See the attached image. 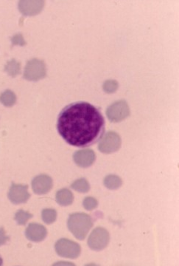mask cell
<instances>
[{"mask_svg":"<svg viewBox=\"0 0 179 266\" xmlns=\"http://www.w3.org/2000/svg\"><path fill=\"white\" fill-rule=\"evenodd\" d=\"M57 129L69 144L86 147L102 138L105 119L99 109L89 103L79 101L69 104L61 110Z\"/></svg>","mask_w":179,"mask_h":266,"instance_id":"cell-1","label":"cell"},{"mask_svg":"<svg viewBox=\"0 0 179 266\" xmlns=\"http://www.w3.org/2000/svg\"><path fill=\"white\" fill-rule=\"evenodd\" d=\"M67 226L75 238L83 240L93 226V220L86 213L72 214L69 217Z\"/></svg>","mask_w":179,"mask_h":266,"instance_id":"cell-2","label":"cell"},{"mask_svg":"<svg viewBox=\"0 0 179 266\" xmlns=\"http://www.w3.org/2000/svg\"><path fill=\"white\" fill-rule=\"evenodd\" d=\"M56 253L61 258L76 259L80 256L81 248L72 240L68 239H60L55 245Z\"/></svg>","mask_w":179,"mask_h":266,"instance_id":"cell-3","label":"cell"},{"mask_svg":"<svg viewBox=\"0 0 179 266\" xmlns=\"http://www.w3.org/2000/svg\"><path fill=\"white\" fill-rule=\"evenodd\" d=\"M110 241V234L106 228H95L88 239V246L92 250L100 252L107 247Z\"/></svg>","mask_w":179,"mask_h":266,"instance_id":"cell-4","label":"cell"},{"mask_svg":"<svg viewBox=\"0 0 179 266\" xmlns=\"http://www.w3.org/2000/svg\"><path fill=\"white\" fill-rule=\"evenodd\" d=\"M46 76V66L43 61L34 59L27 63L24 78L27 80L38 81Z\"/></svg>","mask_w":179,"mask_h":266,"instance_id":"cell-5","label":"cell"},{"mask_svg":"<svg viewBox=\"0 0 179 266\" xmlns=\"http://www.w3.org/2000/svg\"><path fill=\"white\" fill-rule=\"evenodd\" d=\"M122 143L120 137L117 133L109 131L101 139L98 149L103 153L111 154L117 152Z\"/></svg>","mask_w":179,"mask_h":266,"instance_id":"cell-6","label":"cell"},{"mask_svg":"<svg viewBox=\"0 0 179 266\" xmlns=\"http://www.w3.org/2000/svg\"><path fill=\"white\" fill-rule=\"evenodd\" d=\"M107 115L110 122L114 123L122 122L129 116V107L123 100L116 101L107 109Z\"/></svg>","mask_w":179,"mask_h":266,"instance_id":"cell-7","label":"cell"},{"mask_svg":"<svg viewBox=\"0 0 179 266\" xmlns=\"http://www.w3.org/2000/svg\"><path fill=\"white\" fill-rule=\"evenodd\" d=\"M30 197L31 195L28 192V186L27 185L12 183L8 192V198L13 204L26 203Z\"/></svg>","mask_w":179,"mask_h":266,"instance_id":"cell-8","label":"cell"},{"mask_svg":"<svg viewBox=\"0 0 179 266\" xmlns=\"http://www.w3.org/2000/svg\"><path fill=\"white\" fill-rule=\"evenodd\" d=\"M53 186V179L47 175H40L34 177L32 181V189L36 195L48 193Z\"/></svg>","mask_w":179,"mask_h":266,"instance_id":"cell-9","label":"cell"},{"mask_svg":"<svg viewBox=\"0 0 179 266\" xmlns=\"http://www.w3.org/2000/svg\"><path fill=\"white\" fill-rule=\"evenodd\" d=\"M73 159L78 167L87 168L95 163L96 160V155L92 149H81L74 152Z\"/></svg>","mask_w":179,"mask_h":266,"instance_id":"cell-10","label":"cell"},{"mask_svg":"<svg viewBox=\"0 0 179 266\" xmlns=\"http://www.w3.org/2000/svg\"><path fill=\"white\" fill-rule=\"evenodd\" d=\"M47 235V228L41 224L31 223L25 231L27 238L34 243L43 241Z\"/></svg>","mask_w":179,"mask_h":266,"instance_id":"cell-11","label":"cell"},{"mask_svg":"<svg viewBox=\"0 0 179 266\" xmlns=\"http://www.w3.org/2000/svg\"><path fill=\"white\" fill-rule=\"evenodd\" d=\"M44 1H22L19 2V8L25 15H35L39 13L44 7Z\"/></svg>","mask_w":179,"mask_h":266,"instance_id":"cell-12","label":"cell"},{"mask_svg":"<svg viewBox=\"0 0 179 266\" xmlns=\"http://www.w3.org/2000/svg\"><path fill=\"white\" fill-rule=\"evenodd\" d=\"M56 202L61 206H68L74 201V195L68 189H61L56 194Z\"/></svg>","mask_w":179,"mask_h":266,"instance_id":"cell-13","label":"cell"},{"mask_svg":"<svg viewBox=\"0 0 179 266\" xmlns=\"http://www.w3.org/2000/svg\"><path fill=\"white\" fill-rule=\"evenodd\" d=\"M104 185L110 190H116L122 186V180L119 176L110 175L104 179Z\"/></svg>","mask_w":179,"mask_h":266,"instance_id":"cell-14","label":"cell"},{"mask_svg":"<svg viewBox=\"0 0 179 266\" xmlns=\"http://www.w3.org/2000/svg\"><path fill=\"white\" fill-rule=\"evenodd\" d=\"M16 101V95L10 89H7L0 95V102L5 107H11L13 104H15Z\"/></svg>","mask_w":179,"mask_h":266,"instance_id":"cell-15","label":"cell"},{"mask_svg":"<svg viewBox=\"0 0 179 266\" xmlns=\"http://www.w3.org/2000/svg\"><path fill=\"white\" fill-rule=\"evenodd\" d=\"M71 188L80 193H86L90 190V185L86 179L80 178L73 182Z\"/></svg>","mask_w":179,"mask_h":266,"instance_id":"cell-16","label":"cell"},{"mask_svg":"<svg viewBox=\"0 0 179 266\" xmlns=\"http://www.w3.org/2000/svg\"><path fill=\"white\" fill-rule=\"evenodd\" d=\"M41 218L46 224L53 223L57 219V212L53 209H45L41 212Z\"/></svg>","mask_w":179,"mask_h":266,"instance_id":"cell-17","label":"cell"},{"mask_svg":"<svg viewBox=\"0 0 179 266\" xmlns=\"http://www.w3.org/2000/svg\"><path fill=\"white\" fill-rule=\"evenodd\" d=\"M4 70L12 77H15L20 73L21 66L19 62H16L15 59L7 62V65L4 67Z\"/></svg>","mask_w":179,"mask_h":266,"instance_id":"cell-18","label":"cell"},{"mask_svg":"<svg viewBox=\"0 0 179 266\" xmlns=\"http://www.w3.org/2000/svg\"><path fill=\"white\" fill-rule=\"evenodd\" d=\"M32 218V214H30L29 212L24 210H19L15 215L14 219L17 222L18 225H25Z\"/></svg>","mask_w":179,"mask_h":266,"instance_id":"cell-19","label":"cell"},{"mask_svg":"<svg viewBox=\"0 0 179 266\" xmlns=\"http://www.w3.org/2000/svg\"><path fill=\"white\" fill-rule=\"evenodd\" d=\"M83 206L87 211H92L98 206V201L92 197H87L83 201Z\"/></svg>","mask_w":179,"mask_h":266,"instance_id":"cell-20","label":"cell"},{"mask_svg":"<svg viewBox=\"0 0 179 266\" xmlns=\"http://www.w3.org/2000/svg\"><path fill=\"white\" fill-rule=\"evenodd\" d=\"M104 91L108 93H112L115 92L118 88V83L115 80H108L104 84Z\"/></svg>","mask_w":179,"mask_h":266,"instance_id":"cell-21","label":"cell"},{"mask_svg":"<svg viewBox=\"0 0 179 266\" xmlns=\"http://www.w3.org/2000/svg\"><path fill=\"white\" fill-rule=\"evenodd\" d=\"M12 43H13V45L15 44H19V45L23 46L25 44V41L24 40L22 34H19L15 35L13 38L11 39Z\"/></svg>","mask_w":179,"mask_h":266,"instance_id":"cell-22","label":"cell"},{"mask_svg":"<svg viewBox=\"0 0 179 266\" xmlns=\"http://www.w3.org/2000/svg\"><path fill=\"white\" fill-rule=\"evenodd\" d=\"M8 240L9 237L6 235L5 231H4V228H0V246L5 244Z\"/></svg>","mask_w":179,"mask_h":266,"instance_id":"cell-23","label":"cell"},{"mask_svg":"<svg viewBox=\"0 0 179 266\" xmlns=\"http://www.w3.org/2000/svg\"><path fill=\"white\" fill-rule=\"evenodd\" d=\"M52 266H76L72 263L65 262V261H60V262L56 263Z\"/></svg>","mask_w":179,"mask_h":266,"instance_id":"cell-24","label":"cell"},{"mask_svg":"<svg viewBox=\"0 0 179 266\" xmlns=\"http://www.w3.org/2000/svg\"><path fill=\"white\" fill-rule=\"evenodd\" d=\"M85 266H100L97 265V264H87V265H86Z\"/></svg>","mask_w":179,"mask_h":266,"instance_id":"cell-25","label":"cell"},{"mask_svg":"<svg viewBox=\"0 0 179 266\" xmlns=\"http://www.w3.org/2000/svg\"><path fill=\"white\" fill-rule=\"evenodd\" d=\"M3 265V261L2 259H1V257H0V266H2Z\"/></svg>","mask_w":179,"mask_h":266,"instance_id":"cell-26","label":"cell"}]
</instances>
